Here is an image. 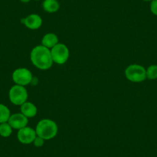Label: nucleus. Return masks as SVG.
<instances>
[{
    "label": "nucleus",
    "instance_id": "f257e3e1",
    "mask_svg": "<svg viewBox=\"0 0 157 157\" xmlns=\"http://www.w3.org/2000/svg\"><path fill=\"white\" fill-rule=\"evenodd\" d=\"M30 60L33 66L41 70L49 69L53 64L50 49L42 45L35 46L32 49Z\"/></svg>",
    "mask_w": 157,
    "mask_h": 157
},
{
    "label": "nucleus",
    "instance_id": "f03ea898",
    "mask_svg": "<svg viewBox=\"0 0 157 157\" xmlns=\"http://www.w3.org/2000/svg\"><path fill=\"white\" fill-rule=\"evenodd\" d=\"M36 132L38 136L42 137L43 140H52L58 133V126L50 119H43L36 125Z\"/></svg>",
    "mask_w": 157,
    "mask_h": 157
},
{
    "label": "nucleus",
    "instance_id": "7ed1b4c3",
    "mask_svg": "<svg viewBox=\"0 0 157 157\" xmlns=\"http://www.w3.org/2000/svg\"><path fill=\"white\" fill-rule=\"evenodd\" d=\"M125 76L132 82H142L146 79V69L139 64H131L125 69Z\"/></svg>",
    "mask_w": 157,
    "mask_h": 157
},
{
    "label": "nucleus",
    "instance_id": "20e7f679",
    "mask_svg": "<svg viewBox=\"0 0 157 157\" xmlns=\"http://www.w3.org/2000/svg\"><path fill=\"white\" fill-rule=\"evenodd\" d=\"M9 98L13 105H22L27 102L28 92L25 86L19 85H14L9 91Z\"/></svg>",
    "mask_w": 157,
    "mask_h": 157
},
{
    "label": "nucleus",
    "instance_id": "39448f33",
    "mask_svg": "<svg viewBox=\"0 0 157 157\" xmlns=\"http://www.w3.org/2000/svg\"><path fill=\"white\" fill-rule=\"evenodd\" d=\"M53 63L58 65H63L68 61L69 58V49L63 43L56 45L50 49Z\"/></svg>",
    "mask_w": 157,
    "mask_h": 157
},
{
    "label": "nucleus",
    "instance_id": "423d86ee",
    "mask_svg": "<svg viewBox=\"0 0 157 157\" xmlns=\"http://www.w3.org/2000/svg\"><path fill=\"white\" fill-rule=\"evenodd\" d=\"M33 77V75L31 71L26 68H18L15 69L12 75L13 80L16 85L22 86L29 85Z\"/></svg>",
    "mask_w": 157,
    "mask_h": 157
},
{
    "label": "nucleus",
    "instance_id": "0eeeda50",
    "mask_svg": "<svg viewBox=\"0 0 157 157\" xmlns=\"http://www.w3.org/2000/svg\"><path fill=\"white\" fill-rule=\"evenodd\" d=\"M36 136L37 135H36V129H33L32 127L25 126V127L18 130L17 139L22 144H31L33 143Z\"/></svg>",
    "mask_w": 157,
    "mask_h": 157
},
{
    "label": "nucleus",
    "instance_id": "6e6552de",
    "mask_svg": "<svg viewBox=\"0 0 157 157\" xmlns=\"http://www.w3.org/2000/svg\"><path fill=\"white\" fill-rule=\"evenodd\" d=\"M28 122V118L21 113L12 114L8 120L9 124L11 126V127L13 129H17V130H19V129L27 126Z\"/></svg>",
    "mask_w": 157,
    "mask_h": 157
},
{
    "label": "nucleus",
    "instance_id": "1a4fd4ad",
    "mask_svg": "<svg viewBox=\"0 0 157 157\" xmlns=\"http://www.w3.org/2000/svg\"><path fill=\"white\" fill-rule=\"evenodd\" d=\"M21 23L23 24L28 29L36 30L39 29L43 25V19L38 14H30L21 19Z\"/></svg>",
    "mask_w": 157,
    "mask_h": 157
},
{
    "label": "nucleus",
    "instance_id": "9d476101",
    "mask_svg": "<svg viewBox=\"0 0 157 157\" xmlns=\"http://www.w3.org/2000/svg\"><path fill=\"white\" fill-rule=\"evenodd\" d=\"M21 113L26 116L28 119L33 118L36 116L38 113V109L35 104L31 102H25V103L20 105Z\"/></svg>",
    "mask_w": 157,
    "mask_h": 157
},
{
    "label": "nucleus",
    "instance_id": "9b49d317",
    "mask_svg": "<svg viewBox=\"0 0 157 157\" xmlns=\"http://www.w3.org/2000/svg\"><path fill=\"white\" fill-rule=\"evenodd\" d=\"M41 43L42 46L51 49L52 47H54L56 45L59 43L58 36L52 33H47V34H46L43 37Z\"/></svg>",
    "mask_w": 157,
    "mask_h": 157
},
{
    "label": "nucleus",
    "instance_id": "f8f14e48",
    "mask_svg": "<svg viewBox=\"0 0 157 157\" xmlns=\"http://www.w3.org/2000/svg\"><path fill=\"white\" fill-rule=\"evenodd\" d=\"M42 6L44 11L48 13H56L60 8V4L58 0H44Z\"/></svg>",
    "mask_w": 157,
    "mask_h": 157
},
{
    "label": "nucleus",
    "instance_id": "ddd939ff",
    "mask_svg": "<svg viewBox=\"0 0 157 157\" xmlns=\"http://www.w3.org/2000/svg\"><path fill=\"white\" fill-rule=\"evenodd\" d=\"M11 116V113L8 107L4 104L0 103V123L8 122Z\"/></svg>",
    "mask_w": 157,
    "mask_h": 157
},
{
    "label": "nucleus",
    "instance_id": "4468645a",
    "mask_svg": "<svg viewBox=\"0 0 157 157\" xmlns=\"http://www.w3.org/2000/svg\"><path fill=\"white\" fill-rule=\"evenodd\" d=\"M13 128L11 127L8 122L0 123V136L2 137H10L13 133Z\"/></svg>",
    "mask_w": 157,
    "mask_h": 157
},
{
    "label": "nucleus",
    "instance_id": "2eb2a0df",
    "mask_svg": "<svg viewBox=\"0 0 157 157\" xmlns=\"http://www.w3.org/2000/svg\"><path fill=\"white\" fill-rule=\"evenodd\" d=\"M146 78L154 80L157 78V65H151L146 69Z\"/></svg>",
    "mask_w": 157,
    "mask_h": 157
},
{
    "label": "nucleus",
    "instance_id": "dca6fc26",
    "mask_svg": "<svg viewBox=\"0 0 157 157\" xmlns=\"http://www.w3.org/2000/svg\"><path fill=\"white\" fill-rule=\"evenodd\" d=\"M33 144H34V146H36V147H42V146H43V145H44L45 143V140H43L42 137L40 136H36V139L34 140V141H33Z\"/></svg>",
    "mask_w": 157,
    "mask_h": 157
},
{
    "label": "nucleus",
    "instance_id": "f3484780",
    "mask_svg": "<svg viewBox=\"0 0 157 157\" xmlns=\"http://www.w3.org/2000/svg\"><path fill=\"white\" fill-rule=\"evenodd\" d=\"M150 11L152 14L157 16V0H152L150 2Z\"/></svg>",
    "mask_w": 157,
    "mask_h": 157
},
{
    "label": "nucleus",
    "instance_id": "a211bd4d",
    "mask_svg": "<svg viewBox=\"0 0 157 157\" xmlns=\"http://www.w3.org/2000/svg\"><path fill=\"white\" fill-rule=\"evenodd\" d=\"M38 84H39V78H38L37 77L33 76V78H32L31 82H30V85L33 86H36Z\"/></svg>",
    "mask_w": 157,
    "mask_h": 157
},
{
    "label": "nucleus",
    "instance_id": "6ab92c4d",
    "mask_svg": "<svg viewBox=\"0 0 157 157\" xmlns=\"http://www.w3.org/2000/svg\"><path fill=\"white\" fill-rule=\"evenodd\" d=\"M30 1H31V0H20V2H22V3H28Z\"/></svg>",
    "mask_w": 157,
    "mask_h": 157
},
{
    "label": "nucleus",
    "instance_id": "aec40b11",
    "mask_svg": "<svg viewBox=\"0 0 157 157\" xmlns=\"http://www.w3.org/2000/svg\"><path fill=\"white\" fill-rule=\"evenodd\" d=\"M144 2H152V0H143Z\"/></svg>",
    "mask_w": 157,
    "mask_h": 157
},
{
    "label": "nucleus",
    "instance_id": "412c9836",
    "mask_svg": "<svg viewBox=\"0 0 157 157\" xmlns=\"http://www.w3.org/2000/svg\"><path fill=\"white\" fill-rule=\"evenodd\" d=\"M35 1H39V0H35Z\"/></svg>",
    "mask_w": 157,
    "mask_h": 157
}]
</instances>
